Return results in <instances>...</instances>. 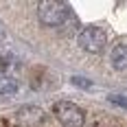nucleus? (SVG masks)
I'll use <instances>...</instances> for the list:
<instances>
[{
	"instance_id": "f257e3e1",
	"label": "nucleus",
	"mask_w": 127,
	"mask_h": 127,
	"mask_svg": "<svg viewBox=\"0 0 127 127\" xmlns=\"http://www.w3.org/2000/svg\"><path fill=\"white\" fill-rule=\"evenodd\" d=\"M37 18L44 26H59L70 18V9L64 2L55 0H42L37 4Z\"/></svg>"
},
{
	"instance_id": "f03ea898",
	"label": "nucleus",
	"mask_w": 127,
	"mask_h": 127,
	"mask_svg": "<svg viewBox=\"0 0 127 127\" xmlns=\"http://www.w3.org/2000/svg\"><path fill=\"white\" fill-rule=\"evenodd\" d=\"M53 112L57 116V121L62 123L64 127H83L86 123V114L83 110L75 105L72 101H59L53 105Z\"/></svg>"
},
{
	"instance_id": "7ed1b4c3",
	"label": "nucleus",
	"mask_w": 127,
	"mask_h": 127,
	"mask_svg": "<svg viewBox=\"0 0 127 127\" xmlns=\"http://www.w3.org/2000/svg\"><path fill=\"white\" fill-rule=\"evenodd\" d=\"M107 44V35L101 26H94L90 24L86 29H81L79 33V46L83 48L86 53H101Z\"/></svg>"
},
{
	"instance_id": "20e7f679",
	"label": "nucleus",
	"mask_w": 127,
	"mask_h": 127,
	"mask_svg": "<svg viewBox=\"0 0 127 127\" xmlns=\"http://www.w3.org/2000/svg\"><path fill=\"white\" fill-rule=\"evenodd\" d=\"M18 121H20V125H29V127L39 125V123H44V112L39 107H24L18 112Z\"/></svg>"
},
{
	"instance_id": "39448f33",
	"label": "nucleus",
	"mask_w": 127,
	"mask_h": 127,
	"mask_svg": "<svg viewBox=\"0 0 127 127\" xmlns=\"http://www.w3.org/2000/svg\"><path fill=\"white\" fill-rule=\"evenodd\" d=\"M110 62L116 70H127V44H116L110 53Z\"/></svg>"
},
{
	"instance_id": "423d86ee",
	"label": "nucleus",
	"mask_w": 127,
	"mask_h": 127,
	"mask_svg": "<svg viewBox=\"0 0 127 127\" xmlns=\"http://www.w3.org/2000/svg\"><path fill=\"white\" fill-rule=\"evenodd\" d=\"M18 92V81L9 75H0V96H9Z\"/></svg>"
},
{
	"instance_id": "0eeeda50",
	"label": "nucleus",
	"mask_w": 127,
	"mask_h": 127,
	"mask_svg": "<svg viewBox=\"0 0 127 127\" xmlns=\"http://www.w3.org/2000/svg\"><path fill=\"white\" fill-rule=\"evenodd\" d=\"M107 101L114 103V105H121V107H127V96H118V94H110Z\"/></svg>"
},
{
	"instance_id": "6e6552de",
	"label": "nucleus",
	"mask_w": 127,
	"mask_h": 127,
	"mask_svg": "<svg viewBox=\"0 0 127 127\" xmlns=\"http://www.w3.org/2000/svg\"><path fill=\"white\" fill-rule=\"evenodd\" d=\"M70 81H72V83H75V86H81V88H92V81H88V79H83V77H72V79H70Z\"/></svg>"
},
{
	"instance_id": "1a4fd4ad",
	"label": "nucleus",
	"mask_w": 127,
	"mask_h": 127,
	"mask_svg": "<svg viewBox=\"0 0 127 127\" xmlns=\"http://www.w3.org/2000/svg\"><path fill=\"white\" fill-rule=\"evenodd\" d=\"M0 35H2V31H0Z\"/></svg>"
}]
</instances>
